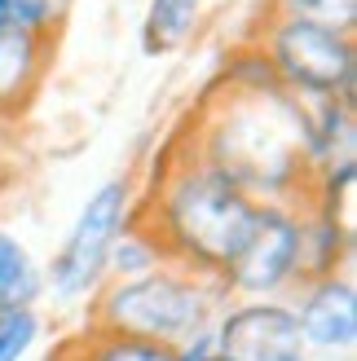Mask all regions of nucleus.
<instances>
[{"mask_svg": "<svg viewBox=\"0 0 357 361\" xmlns=\"http://www.w3.org/2000/svg\"><path fill=\"white\" fill-rule=\"evenodd\" d=\"M168 256L159 251V243L150 238V229H128L123 225V233L111 243V256H106V269L119 278H141V274H150V269H159Z\"/></svg>", "mask_w": 357, "mask_h": 361, "instance_id": "nucleus-12", "label": "nucleus"}, {"mask_svg": "<svg viewBox=\"0 0 357 361\" xmlns=\"http://www.w3.org/2000/svg\"><path fill=\"white\" fill-rule=\"evenodd\" d=\"M128 194H133L128 180H106L97 194H88L84 212L75 216V229H71V238L62 243L49 269V282L62 300H80L102 282L111 243L128 225Z\"/></svg>", "mask_w": 357, "mask_h": 361, "instance_id": "nucleus-5", "label": "nucleus"}, {"mask_svg": "<svg viewBox=\"0 0 357 361\" xmlns=\"http://www.w3.org/2000/svg\"><path fill=\"white\" fill-rule=\"evenodd\" d=\"M199 13H203V0H150L146 23H141V49L150 58L176 53L199 27Z\"/></svg>", "mask_w": 357, "mask_h": 361, "instance_id": "nucleus-10", "label": "nucleus"}, {"mask_svg": "<svg viewBox=\"0 0 357 361\" xmlns=\"http://www.w3.org/2000/svg\"><path fill=\"white\" fill-rule=\"evenodd\" d=\"M84 361H176L172 348L159 344H141V339H123V335H93L84 344Z\"/></svg>", "mask_w": 357, "mask_h": 361, "instance_id": "nucleus-13", "label": "nucleus"}, {"mask_svg": "<svg viewBox=\"0 0 357 361\" xmlns=\"http://www.w3.org/2000/svg\"><path fill=\"white\" fill-rule=\"evenodd\" d=\"M199 361H225V357H217V353H207V357H199Z\"/></svg>", "mask_w": 357, "mask_h": 361, "instance_id": "nucleus-16", "label": "nucleus"}, {"mask_svg": "<svg viewBox=\"0 0 357 361\" xmlns=\"http://www.w3.org/2000/svg\"><path fill=\"white\" fill-rule=\"evenodd\" d=\"M40 339V317L31 309L0 313V361H23Z\"/></svg>", "mask_w": 357, "mask_h": 361, "instance_id": "nucleus-15", "label": "nucleus"}, {"mask_svg": "<svg viewBox=\"0 0 357 361\" xmlns=\"http://www.w3.org/2000/svg\"><path fill=\"white\" fill-rule=\"evenodd\" d=\"M35 295H40V269H35L31 251L0 229V313L31 309Z\"/></svg>", "mask_w": 357, "mask_h": 361, "instance_id": "nucleus-11", "label": "nucleus"}, {"mask_svg": "<svg viewBox=\"0 0 357 361\" xmlns=\"http://www.w3.org/2000/svg\"><path fill=\"white\" fill-rule=\"evenodd\" d=\"M278 9L287 18H309V23H322L349 35L357 18V0H278Z\"/></svg>", "mask_w": 357, "mask_h": 361, "instance_id": "nucleus-14", "label": "nucleus"}, {"mask_svg": "<svg viewBox=\"0 0 357 361\" xmlns=\"http://www.w3.org/2000/svg\"><path fill=\"white\" fill-rule=\"evenodd\" d=\"M252 216L256 198H247L234 180H225L221 172L194 159L164 180V190L155 198L150 238L172 264L221 278L234 251L243 247L247 229H252Z\"/></svg>", "mask_w": 357, "mask_h": 361, "instance_id": "nucleus-2", "label": "nucleus"}, {"mask_svg": "<svg viewBox=\"0 0 357 361\" xmlns=\"http://www.w3.org/2000/svg\"><path fill=\"white\" fill-rule=\"evenodd\" d=\"M212 348L225 361H309L300 322L287 304L252 300L212 326Z\"/></svg>", "mask_w": 357, "mask_h": 361, "instance_id": "nucleus-7", "label": "nucleus"}, {"mask_svg": "<svg viewBox=\"0 0 357 361\" xmlns=\"http://www.w3.org/2000/svg\"><path fill=\"white\" fill-rule=\"evenodd\" d=\"M291 278H300V216L282 203H256L252 229L225 264L221 286L238 295H274Z\"/></svg>", "mask_w": 357, "mask_h": 361, "instance_id": "nucleus-6", "label": "nucleus"}, {"mask_svg": "<svg viewBox=\"0 0 357 361\" xmlns=\"http://www.w3.org/2000/svg\"><path fill=\"white\" fill-rule=\"evenodd\" d=\"M221 295H225L221 278L164 260L141 278H119L97 300L93 322L102 335H123V339H141V344L181 353L186 344L212 331Z\"/></svg>", "mask_w": 357, "mask_h": 361, "instance_id": "nucleus-3", "label": "nucleus"}, {"mask_svg": "<svg viewBox=\"0 0 357 361\" xmlns=\"http://www.w3.org/2000/svg\"><path fill=\"white\" fill-rule=\"evenodd\" d=\"M260 58L270 62L274 80L296 97H305V102H322V97L353 102L357 62H353V40L344 31L309 23V18L278 13V23L265 35Z\"/></svg>", "mask_w": 357, "mask_h": 361, "instance_id": "nucleus-4", "label": "nucleus"}, {"mask_svg": "<svg viewBox=\"0 0 357 361\" xmlns=\"http://www.w3.org/2000/svg\"><path fill=\"white\" fill-rule=\"evenodd\" d=\"M49 27V0H0V111L18 106L40 80Z\"/></svg>", "mask_w": 357, "mask_h": 361, "instance_id": "nucleus-8", "label": "nucleus"}, {"mask_svg": "<svg viewBox=\"0 0 357 361\" xmlns=\"http://www.w3.org/2000/svg\"><path fill=\"white\" fill-rule=\"evenodd\" d=\"M199 164L221 172L225 180H234L247 198L282 194L309 172L305 97L287 93L274 80V71H260L256 80L229 75V84L212 97Z\"/></svg>", "mask_w": 357, "mask_h": 361, "instance_id": "nucleus-1", "label": "nucleus"}, {"mask_svg": "<svg viewBox=\"0 0 357 361\" xmlns=\"http://www.w3.org/2000/svg\"><path fill=\"white\" fill-rule=\"evenodd\" d=\"M305 335V348H322V353H349L357 344V291L353 282L331 274V278H313L305 286L300 309H291Z\"/></svg>", "mask_w": 357, "mask_h": 361, "instance_id": "nucleus-9", "label": "nucleus"}]
</instances>
